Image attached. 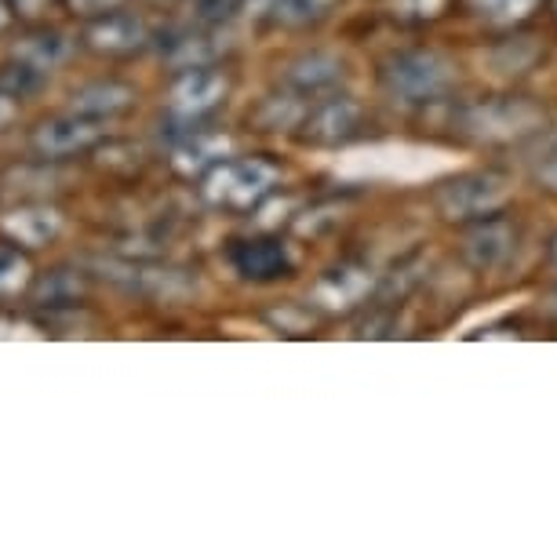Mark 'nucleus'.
<instances>
[{
	"label": "nucleus",
	"instance_id": "nucleus-19",
	"mask_svg": "<svg viewBox=\"0 0 557 557\" xmlns=\"http://www.w3.org/2000/svg\"><path fill=\"white\" fill-rule=\"evenodd\" d=\"M550 267H554V273H557V237H554V248H550Z\"/></svg>",
	"mask_w": 557,
	"mask_h": 557
},
{
	"label": "nucleus",
	"instance_id": "nucleus-13",
	"mask_svg": "<svg viewBox=\"0 0 557 557\" xmlns=\"http://www.w3.org/2000/svg\"><path fill=\"white\" fill-rule=\"evenodd\" d=\"M37 143L45 146L48 153H70V150H77V146L96 143V128H91L88 121H55L40 132Z\"/></svg>",
	"mask_w": 557,
	"mask_h": 557
},
{
	"label": "nucleus",
	"instance_id": "nucleus-21",
	"mask_svg": "<svg viewBox=\"0 0 557 557\" xmlns=\"http://www.w3.org/2000/svg\"><path fill=\"white\" fill-rule=\"evenodd\" d=\"M550 12H554V15H557V0H550Z\"/></svg>",
	"mask_w": 557,
	"mask_h": 557
},
{
	"label": "nucleus",
	"instance_id": "nucleus-5",
	"mask_svg": "<svg viewBox=\"0 0 557 557\" xmlns=\"http://www.w3.org/2000/svg\"><path fill=\"white\" fill-rule=\"evenodd\" d=\"M302 143L313 146H346L368 135V113L350 96H324L310 102L307 117L299 124Z\"/></svg>",
	"mask_w": 557,
	"mask_h": 557
},
{
	"label": "nucleus",
	"instance_id": "nucleus-18",
	"mask_svg": "<svg viewBox=\"0 0 557 557\" xmlns=\"http://www.w3.org/2000/svg\"><path fill=\"white\" fill-rule=\"evenodd\" d=\"M245 4H251V0H245ZM256 4L259 8H270V12H273V4H277V0H256Z\"/></svg>",
	"mask_w": 557,
	"mask_h": 557
},
{
	"label": "nucleus",
	"instance_id": "nucleus-10",
	"mask_svg": "<svg viewBox=\"0 0 557 557\" xmlns=\"http://www.w3.org/2000/svg\"><path fill=\"white\" fill-rule=\"evenodd\" d=\"M343 77H346L343 59L329 55V51H310V55H299L292 62L285 81L292 91H299V96L318 99L324 91H332L335 84H343Z\"/></svg>",
	"mask_w": 557,
	"mask_h": 557
},
{
	"label": "nucleus",
	"instance_id": "nucleus-3",
	"mask_svg": "<svg viewBox=\"0 0 557 557\" xmlns=\"http://www.w3.org/2000/svg\"><path fill=\"white\" fill-rule=\"evenodd\" d=\"M434 205L441 219L470 226V223H481V219L507 212L510 183L499 172H467V175H456V178H448V183H441L434 190Z\"/></svg>",
	"mask_w": 557,
	"mask_h": 557
},
{
	"label": "nucleus",
	"instance_id": "nucleus-4",
	"mask_svg": "<svg viewBox=\"0 0 557 557\" xmlns=\"http://www.w3.org/2000/svg\"><path fill=\"white\" fill-rule=\"evenodd\" d=\"M281 172L270 161L259 157H240V161H223L212 168L205 178V197L215 208H230V212H248V208L262 205L277 190Z\"/></svg>",
	"mask_w": 557,
	"mask_h": 557
},
{
	"label": "nucleus",
	"instance_id": "nucleus-2",
	"mask_svg": "<svg viewBox=\"0 0 557 557\" xmlns=\"http://www.w3.org/2000/svg\"><path fill=\"white\" fill-rule=\"evenodd\" d=\"M546 113L543 107H535L532 99L521 96H492L481 102L459 110L456 128L459 135L474 143H513L521 135H532L535 128H543Z\"/></svg>",
	"mask_w": 557,
	"mask_h": 557
},
{
	"label": "nucleus",
	"instance_id": "nucleus-14",
	"mask_svg": "<svg viewBox=\"0 0 557 557\" xmlns=\"http://www.w3.org/2000/svg\"><path fill=\"white\" fill-rule=\"evenodd\" d=\"M335 8V0H277L273 4V18L288 29H302V26H313L321 18H329Z\"/></svg>",
	"mask_w": 557,
	"mask_h": 557
},
{
	"label": "nucleus",
	"instance_id": "nucleus-8",
	"mask_svg": "<svg viewBox=\"0 0 557 557\" xmlns=\"http://www.w3.org/2000/svg\"><path fill=\"white\" fill-rule=\"evenodd\" d=\"M518 240H521L518 223H510L507 212H499L492 219H481V223H470L467 237H462V259L478 273H492L507 267L510 256L518 251Z\"/></svg>",
	"mask_w": 557,
	"mask_h": 557
},
{
	"label": "nucleus",
	"instance_id": "nucleus-16",
	"mask_svg": "<svg viewBox=\"0 0 557 557\" xmlns=\"http://www.w3.org/2000/svg\"><path fill=\"white\" fill-rule=\"evenodd\" d=\"M240 8H245V0H194V18L201 26H223Z\"/></svg>",
	"mask_w": 557,
	"mask_h": 557
},
{
	"label": "nucleus",
	"instance_id": "nucleus-20",
	"mask_svg": "<svg viewBox=\"0 0 557 557\" xmlns=\"http://www.w3.org/2000/svg\"><path fill=\"white\" fill-rule=\"evenodd\" d=\"M550 307L557 310V288H554V296H550Z\"/></svg>",
	"mask_w": 557,
	"mask_h": 557
},
{
	"label": "nucleus",
	"instance_id": "nucleus-17",
	"mask_svg": "<svg viewBox=\"0 0 557 557\" xmlns=\"http://www.w3.org/2000/svg\"><path fill=\"white\" fill-rule=\"evenodd\" d=\"M532 178H535V186L546 194H554L557 197V139L546 143V150L535 157V168H532Z\"/></svg>",
	"mask_w": 557,
	"mask_h": 557
},
{
	"label": "nucleus",
	"instance_id": "nucleus-15",
	"mask_svg": "<svg viewBox=\"0 0 557 557\" xmlns=\"http://www.w3.org/2000/svg\"><path fill=\"white\" fill-rule=\"evenodd\" d=\"M451 0H394V15L405 23H434L448 12Z\"/></svg>",
	"mask_w": 557,
	"mask_h": 557
},
{
	"label": "nucleus",
	"instance_id": "nucleus-12",
	"mask_svg": "<svg viewBox=\"0 0 557 557\" xmlns=\"http://www.w3.org/2000/svg\"><path fill=\"white\" fill-rule=\"evenodd\" d=\"M91 37L102 51H135L146 40V26L128 12H107V18L91 29Z\"/></svg>",
	"mask_w": 557,
	"mask_h": 557
},
{
	"label": "nucleus",
	"instance_id": "nucleus-1",
	"mask_svg": "<svg viewBox=\"0 0 557 557\" xmlns=\"http://www.w3.org/2000/svg\"><path fill=\"white\" fill-rule=\"evenodd\" d=\"M380 84L386 96L405 107H426V102H441L456 91L459 70L437 48H405L391 51L380 62Z\"/></svg>",
	"mask_w": 557,
	"mask_h": 557
},
{
	"label": "nucleus",
	"instance_id": "nucleus-9",
	"mask_svg": "<svg viewBox=\"0 0 557 557\" xmlns=\"http://www.w3.org/2000/svg\"><path fill=\"white\" fill-rule=\"evenodd\" d=\"M230 81L215 66H194L183 73V81L175 84V113L183 117H201L212 107H219V99L226 96Z\"/></svg>",
	"mask_w": 557,
	"mask_h": 557
},
{
	"label": "nucleus",
	"instance_id": "nucleus-6",
	"mask_svg": "<svg viewBox=\"0 0 557 557\" xmlns=\"http://www.w3.org/2000/svg\"><path fill=\"white\" fill-rule=\"evenodd\" d=\"M375 292V277H372V267L364 262H354V259H343L339 267L324 270L313 285V307H321L324 313H354L361 310Z\"/></svg>",
	"mask_w": 557,
	"mask_h": 557
},
{
	"label": "nucleus",
	"instance_id": "nucleus-7",
	"mask_svg": "<svg viewBox=\"0 0 557 557\" xmlns=\"http://www.w3.org/2000/svg\"><path fill=\"white\" fill-rule=\"evenodd\" d=\"M230 267H234L245 281L256 285H273L296 273V256L281 237H245L230 245Z\"/></svg>",
	"mask_w": 557,
	"mask_h": 557
},
{
	"label": "nucleus",
	"instance_id": "nucleus-11",
	"mask_svg": "<svg viewBox=\"0 0 557 557\" xmlns=\"http://www.w3.org/2000/svg\"><path fill=\"white\" fill-rule=\"evenodd\" d=\"M462 12L474 15L478 23H485L492 29H513L521 23H529L540 8V0H459Z\"/></svg>",
	"mask_w": 557,
	"mask_h": 557
}]
</instances>
